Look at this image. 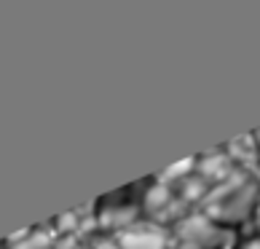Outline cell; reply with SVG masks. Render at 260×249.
<instances>
[{
	"label": "cell",
	"instance_id": "obj_1",
	"mask_svg": "<svg viewBox=\"0 0 260 249\" xmlns=\"http://www.w3.org/2000/svg\"><path fill=\"white\" fill-rule=\"evenodd\" d=\"M164 233L158 228H129L121 233V249H164Z\"/></svg>",
	"mask_w": 260,
	"mask_h": 249
},
{
	"label": "cell",
	"instance_id": "obj_2",
	"mask_svg": "<svg viewBox=\"0 0 260 249\" xmlns=\"http://www.w3.org/2000/svg\"><path fill=\"white\" fill-rule=\"evenodd\" d=\"M97 249H121V244H113V241H102Z\"/></svg>",
	"mask_w": 260,
	"mask_h": 249
},
{
	"label": "cell",
	"instance_id": "obj_3",
	"mask_svg": "<svg viewBox=\"0 0 260 249\" xmlns=\"http://www.w3.org/2000/svg\"><path fill=\"white\" fill-rule=\"evenodd\" d=\"M242 249H260V238H257V241H249V244H244Z\"/></svg>",
	"mask_w": 260,
	"mask_h": 249
}]
</instances>
